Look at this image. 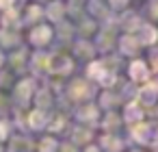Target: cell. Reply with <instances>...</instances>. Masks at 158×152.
I'll return each mask as SVG.
<instances>
[{
	"mask_svg": "<svg viewBox=\"0 0 158 152\" xmlns=\"http://www.w3.org/2000/svg\"><path fill=\"white\" fill-rule=\"evenodd\" d=\"M132 74H134V78H145V67L136 63V65L132 67Z\"/></svg>",
	"mask_w": 158,
	"mask_h": 152,
	"instance_id": "6da1fadb",
	"label": "cell"
},
{
	"mask_svg": "<svg viewBox=\"0 0 158 152\" xmlns=\"http://www.w3.org/2000/svg\"><path fill=\"white\" fill-rule=\"evenodd\" d=\"M11 2V0H0V5H9Z\"/></svg>",
	"mask_w": 158,
	"mask_h": 152,
	"instance_id": "7a4b0ae2",
	"label": "cell"
}]
</instances>
